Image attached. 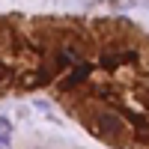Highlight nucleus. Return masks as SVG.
<instances>
[{"label": "nucleus", "mask_w": 149, "mask_h": 149, "mask_svg": "<svg viewBox=\"0 0 149 149\" xmlns=\"http://www.w3.org/2000/svg\"><path fill=\"white\" fill-rule=\"evenodd\" d=\"M90 72H93V66H78V72H74L72 78L66 81V86H74L78 81H84V78H86V74H90Z\"/></svg>", "instance_id": "obj_1"}, {"label": "nucleus", "mask_w": 149, "mask_h": 149, "mask_svg": "<svg viewBox=\"0 0 149 149\" xmlns=\"http://www.w3.org/2000/svg\"><path fill=\"white\" fill-rule=\"evenodd\" d=\"M0 149H9V134H6V131L0 134Z\"/></svg>", "instance_id": "obj_2"}]
</instances>
